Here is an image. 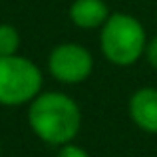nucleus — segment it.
Listing matches in <instances>:
<instances>
[{
    "label": "nucleus",
    "mask_w": 157,
    "mask_h": 157,
    "mask_svg": "<svg viewBox=\"0 0 157 157\" xmlns=\"http://www.w3.org/2000/svg\"><path fill=\"white\" fill-rule=\"evenodd\" d=\"M28 125L48 145L72 143L82 129V109L62 92H40L28 105Z\"/></svg>",
    "instance_id": "f257e3e1"
},
{
    "label": "nucleus",
    "mask_w": 157,
    "mask_h": 157,
    "mask_svg": "<svg viewBox=\"0 0 157 157\" xmlns=\"http://www.w3.org/2000/svg\"><path fill=\"white\" fill-rule=\"evenodd\" d=\"M100 46L105 60L113 66H133L145 54V28L135 16L125 12H113L100 30Z\"/></svg>",
    "instance_id": "f03ea898"
},
{
    "label": "nucleus",
    "mask_w": 157,
    "mask_h": 157,
    "mask_svg": "<svg viewBox=\"0 0 157 157\" xmlns=\"http://www.w3.org/2000/svg\"><path fill=\"white\" fill-rule=\"evenodd\" d=\"M42 90V72L26 56H0V105L30 104Z\"/></svg>",
    "instance_id": "7ed1b4c3"
},
{
    "label": "nucleus",
    "mask_w": 157,
    "mask_h": 157,
    "mask_svg": "<svg viewBox=\"0 0 157 157\" xmlns=\"http://www.w3.org/2000/svg\"><path fill=\"white\" fill-rule=\"evenodd\" d=\"M48 70L52 78L66 86L82 84L92 76L94 56L90 50L76 42L58 44L48 56Z\"/></svg>",
    "instance_id": "20e7f679"
},
{
    "label": "nucleus",
    "mask_w": 157,
    "mask_h": 157,
    "mask_svg": "<svg viewBox=\"0 0 157 157\" xmlns=\"http://www.w3.org/2000/svg\"><path fill=\"white\" fill-rule=\"evenodd\" d=\"M129 115L145 133H157V88H139L129 98Z\"/></svg>",
    "instance_id": "39448f33"
},
{
    "label": "nucleus",
    "mask_w": 157,
    "mask_h": 157,
    "mask_svg": "<svg viewBox=\"0 0 157 157\" xmlns=\"http://www.w3.org/2000/svg\"><path fill=\"white\" fill-rule=\"evenodd\" d=\"M109 8L104 0H74L70 6V20L82 30H96L109 18Z\"/></svg>",
    "instance_id": "423d86ee"
},
{
    "label": "nucleus",
    "mask_w": 157,
    "mask_h": 157,
    "mask_svg": "<svg viewBox=\"0 0 157 157\" xmlns=\"http://www.w3.org/2000/svg\"><path fill=\"white\" fill-rule=\"evenodd\" d=\"M20 48V34L12 24H0V56H14Z\"/></svg>",
    "instance_id": "0eeeda50"
},
{
    "label": "nucleus",
    "mask_w": 157,
    "mask_h": 157,
    "mask_svg": "<svg viewBox=\"0 0 157 157\" xmlns=\"http://www.w3.org/2000/svg\"><path fill=\"white\" fill-rule=\"evenodd\" d=\"M58 157H90V153L80 145H74V143H66L60 147Z\"/></svg>",
    "instance_id": "6e6552de"
},
{
    "label": "nucleus",
    "mask_w": 157,
    "mask_h": 157,
    "mask_svg": "<svg viewBox=\"0 0 157 157\" xmlns=\"http://www.w3.org/2000/svg\"><path fill=\"white\" fill-rule=\"evenodd\" d=\"M145 58H147V62H149L151 68L157 70V36H153V38L147 42V46H145Z\"/></svg>",
    "instance_id": "1a4fd4ad"
},
{
    "label": "nucleus",
    "mask_w": 157,
    "mask_h": 157,
    "mask_svg": "<svg viewBox=\"0 0 157 157\" xmlns=\"http://www.w3.org/2000/svg\"><path fill=\"white\" fill-rule=\"evenodd\" d=\"M0 155H2V147H0Z\"/></svg>",
    "instance_id": "9d476101"
}]
</instances>
